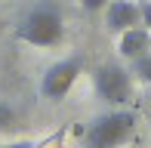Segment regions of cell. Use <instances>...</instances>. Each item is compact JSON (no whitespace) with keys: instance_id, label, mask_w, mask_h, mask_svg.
<instances>
[{"instance_id":"6da1fadb","label":"cell","mask_w":151,"mask_h":148,"mask_svg":"<svg viewBox=\"0 0 151 148\" xmlns=\"http://www.w3.org/2000/svg\"><path fill=\"white\" fill-rule=\"evenodd\" d=\"M16 37L28 46H59L65 37V25H62V12L56 3L43 0L34 9L22 16V22L16 25Z\"/></svg>"},{"instance_id":"7a4b0ae2","label":"cell","mask_w":151,"mask_h":148,"mask_svg":"<svg viewBox=\"0 0 151 148\" xmlns=\"http://www.w3.org/2000/svg\"><path fill=\"white\" fill-rule=\"evenodd\" d=\"M136 133L133 111H108L83 130V148H120Z\"/></svg>"},{"instance_id":"3957f363","label":"cell","mask_w":151,"mask_h":148,"mask_svg":"<svg viewBox=\"0 0 151 148\" xmlns=\"http://www.w3.org/2000/svg\"><path fill=\"white\" fill-rule=\"evenodd\" d=\"M93 86H96V96L105 99L108 105H123L133 93V80H129V71L120 68V65L108 62L99 65L93 71Z\"/></svg>"},{"instance_id":"277c9868","label":"cell","mask_w":151,"mask_h":148,"mask_svg":"<svg viewBox=\"0 0 151 148\" xmlns=\"http://www.w3.org/2000/svg\"><path fill=\"white\" fill-rule=\"evenodd\" d=\"M77 74H80V59H62V62L50 65L46 74H43V80H40L43 99H50V102L65 99L68 93H71V86L77 83Z\"/></svg>"},{"instance_id":"5b68a950","label":"cell","mask_w":151,"mask_h":148,"mask_svg":"<svg viewBox=\"0 0 151 148\" xmlns=\"http://www.w3.org/2000/svg\"><path fill=\"white\" fill-rule=\"evenodd\" d=\"M105 25H108V31H114V34L142 25V22H139V6H136L133 0H111V3H108Z\"/></svg>"},{"instance_id":"8992f818","label":"cell","mask_w":151,"mask_h":148,"mask_svg":"<svg viewBox=\"0 0 151 148\" xmlns=\"http://www.w3.org/2000/svg\"><path fill=\"white\" fill-rule=\"evenodd\" d=\"M148 46H151V34L142 25H136V28H127V31H120V56L123 59H129V62H136V59H142L148 52Z\"/></svg>"},{"instance_id":"52a82bcc","label":"cell","mask_w":151,"mask_h":148,"mask_svg":"<svg viewBox=\"0 0 151 148\" xmlns=\"http://www.w3.org/2000/svg\"><path fill=\"white\" fill-rule=\"evenodd\" d=\"M133 74L139 80H145V83H151V52H145L142 59H136L133 62Z\"/></svg>"},{"instance_id":"ba28073f","label":"cell","mask_w":151,"mask_h":148,"mask_svg":"<svg viewBox=\"0 0 151 148\" xmlns=\"http://www.w3.org/2000/svg\"><path fill=\"white\" fill-rule=\"evenodd\" d=\"M139 22L145 25V31L151 34V0H145V3H139Z\"/></svg>"},{"instance_id":"9c48e42d","label":"cell","mask_w":151,"mask_h":148,"mask_svg":"<svg viewBox=\"0 0 151 148\" xmlns=\"http://www.w3.org/2000/svg\"><path fill=\"white\" fill-rule=\"evenodd\" d=\"M12 120H16V114L6 108V105H0V133H3V130H9V126H12Z\"/></svg>"},{"instance_id":"30bf717a","label":"cell","mask_w":151,"mask_h":148,"mask_svg":"<svg viewBox=\"0 0 151 148\" xmlns=\"http://www.w3.org/2000/svg\"><path fill=\"white\" fill-rule=\"evenodd\" d=\"M80 6H83L86 12H99V9L108 6V0H80Z\"/></svg>"},{"instance_id":"8fae6325","label":"cell","mask_w":151,"mask_h":148,"mask_svg":"<svg viewBox=\"0 0 151 148\" xmlns=\"http://www.w3.org/2000/svg\"><path fill=\"white\" fill-rule=\"evenodd\" d=\"M0 148H34L31 142H6V145H0Z\"/></svg>"}]
</instances>
